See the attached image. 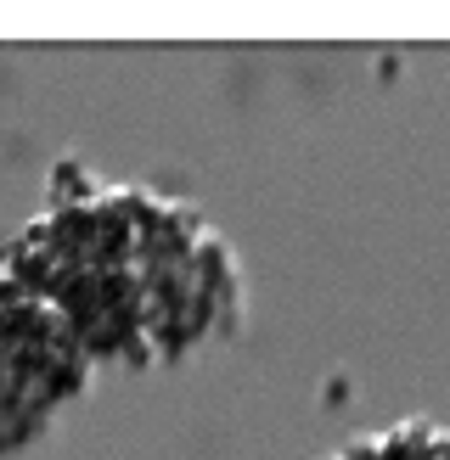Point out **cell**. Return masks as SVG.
I'll use <instances>...</instances> for the list:
<instances>
[{
  "label": "cell",
  "mask_w": 450,
  "mask_h": 460,
  "mask_svg": "<svg viewBox=\"0 0 450 460\" xmlns=\"http://www.w3.org/2000/svg\"><path fill=\"white\" fill-rule=\"evenodd\" d=\"M90 354L79 349L74 326L0 275V455H17L40 438L51 410L85 394Z\"/></svg>",
  "instance_id": "cell-1"
}]
</instances>
